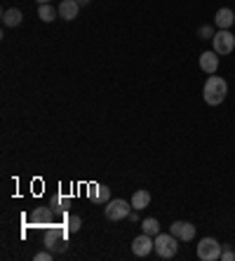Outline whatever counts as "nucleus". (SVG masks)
Returning <instances> with one entry per match:
<instances>
[{
    "mask_svg": "<svg viewBox=\"0 0 235 261\" xmlns=\"http://www.w3.org/2000/svg\"><path fill=\"white\" fill-rule=\"evenodd\" d=\"M212 45H214V52L219 57L230 55L235 49V36L228 29H219V33H214V38H212Z\"/></svg>",
    "mask_w": 235,
    "mask_h": 261,
    "instance_id": "5",
    "label": "nucleus"
},
{
    "mask_svg": "<svg viewBox=\"0 0 235 261\" xmlns=\"http://www.w3.org/2000/svg\"><path fill=\"white\" fill-rule=\"evenodd\" d=\"M66 233L68 228H59V226H52L47 233H45V247L49 252H66Z\"/></svg>",
    "mask_w": 235,
    "mask_h": 261,
    "instance_id": "4",
    "label": "nucleus"
},
{
    "mask_svg": "<svg viewBox=\"0 0 235 261\" xmlns=\"http://www.w3.org/2000/svg\"><path fill=\"white\" fill-rule=\"evenodd\" d=\"M31 221H33V226H55L52 224V221H55V214H52L49 207H38V210H33V214H31Z\"/></svg>",
    "mask_w": 235,
    "mask_h": 261,
    "instance_id": "11",
    "label": "nucleus"
},
{
    "mask_svg": "<svg viewBox=\"0 0 235 261\" xmlns=\"http://www.w3.org/2000/svg\"><path fill=\"white\" fill-rule=\"evenodd\" d=\"M52 256H55V252H49V249H47V252H38L33 259H36V261H49Z\"/></svg>",
    "mask_w": 235,
    "mask_h": 261,
    "instance_id": "21",
    "label": "nucleus"
},
{
    "mask_svg": "<svg viewBox=\"0 0 235 261\" xmlns=\"http://www.w3.org/2000/svg\"><path fill=\"white\" fill-rule=\"evenodd\" d=\"M179 252V238L172 233H158L155 236V254L160 259H172Z\"/></svg>",
    "mask_w": 235,
    "mask_h": 261,
    "instance_id": "2",
    "label": "nucleus"
},
{
    "mask_svg": "<svg viewBox=\"0 0 235 261\" xmlns=\"http://www.w3.org/2000/svg\"><path fill=\"white\" fill-rule=\"evenodd\" d=\"M148 202H151V193L146 189H141V191H134L129 205H132V210H144V207H148Z\"/></svg>",
    "mask_w": 235,
    "mask_h": 261,
    "instance_id": "14",
    "label": "nucleus"
},
{
    "mask_svg": "<svg viewBox=\"0 0 235 261\" xmlns=\"http://www.w3.org/2000/svg\"><path fill=\"white\" fill-rule=\"evenodd\" d=\"M92 202H99V205H106L111 202V189L109 186H101V184H92L90 191H87Z\"/></svg>",
    "mask_w": 235,
    "mask_h": 261,
    "instance_id": "9",
    "label": "nucleus"
},
{
    "mask_svg": "<svg viewBox=\"0 0 235 261\" xmlns=\"http://www.w3.org/2000/svg\"><path fill=\"white\" fill-rule=\"evenodd\" d=\"M21 19H24V17H21V10H17V7H12V10H5V12H3V24L10 26V29L21 24Z\"/></svg>",
    "mask_w": 235,
    "mask_h": 261,
    "instance_id": "15",
    "label": "nucleus"
},
{
    "mask_svg": "<svg viewBox=\"0 0 235 261\" xmlns=\"http://www.w3.org/2000/svg\"><path fill=\"white\" fill-rule=\"evenodd\" d=\"M68 205H71V200H68V198H64V195H59V198H55V200H52V207H55V210H59V212H64Z\"/></svg>",
    "mask_w": 235,
    "mask_h": 261,
    "instance_id": "19",
    "label": "nucleus"
},
{
    "mask_svg": "<svg viewBox=\"0 0 235 261\" xmlns=\"http://www.w3.org/2000/svg\"><path fill=\"white\" fill-rule=\"evenodd\" d=\"M223 252V245L214 238H202L198 243V256L202 261H219Z\"/></svg>",
    "mask_w": 235,
    "mask_h": 261,
    "instance_id": "3",
    "label": "nucleus"
},
{
    "mask_svg": "<svg viewBox=\"0 0 235 261\" xmlns=\"http://www.w3.org/2000/svg\"><path fill=\"white\" fill-rule=\"evenodd\" d=\"M38 3H40V5H45V3H49V0H38Z\"/></svg>",
    "mask_w": 235,
    "mask_h": 261,
    "instance_id": "24",
    "label": "nucleus"
},
{
    "mask_svg": "<svg viewBox=\"0 0 235 261\" xmlns=\"http://www.w3.org/2000/svg\"><path fill=\"white\" fill-rule=\"evenodd\" d=\"M169 233L176 236L179 240H184V243H188V240L195 238V226L191 221H174V224L169 226Z\"/></svg>",
    "mask_w": 235,
    "mask_h": 261,
    "instance_id": "8",
    "label": "nucleus"
},
{
    "mask_svg": "<svg viewBox=\"0 0 235 261\" xmlns=\"http://www.w3.org/2000/svg\"><path fill=\"white\" fill-rule=\"evenodd\" d=\"M57 10H59V17H61V19H66V21H73V19L78 17L80 5L75 3V0H61Z\"/></svg>",
    "mask_w": 235,
    "mask_h": 261,
    "instance_id": "12",
    "label": "nucleus"
},
{
    "mask_svg": "<svg viewBox=\"0 0 235 261\" xmlns=\"http://www.w3.org/2000/svg\"><path fill=\"white\" fill-rule=\"evenodd\" d=\"M75 3H78V5H87V3H90V0H75Z\"/></svg>",
    "mask_w": 235,
    "mask_h": 261,
    "instance_id": "23",
    "label": "nucleus"
},
{
    "mask_svg": "<svg viewBox=\"0 0 235 261\" xmlns=\"http://www.w3.org/2000/svg\"><path fill=\"white\" fill-rule=\"evenodd\" d=\"M129 207L125 200H120V198H115V200L106 202V210H103V214H106V219L109 221H120V219H127L129 217Z\"/></svg>",
    "mask_w": 235,
    "mask_h": 261,
    "instance_id": "6",
    "label": "nucleus"
},
{
    "mask_svg": "<svg viewBox=\"0 0 235 261\" xmlns=\"http://www.w3.org/2000/svg\"><path fill=\"white\" fill-rule=\"evenodd\" d=\"M198 36H200V40H212L214 38V29L212 26H200Z\"/></svg>",
    "mask_w": 235,
    "mask_h": 261,
    "instance_id": "20",
    "label": "nucleus"
},
{
    "mask_svg": "<svg viewBox=\"0 0 235 261\" xmlns=\"http://www.w3.org/2000/svg\"><path fill=\"white\" fill-rule=\"evenodd\" d=\"M214 24H217L219 29H230V26L235 24V12L230 7H221V10L214 14Z\"/></svg>",
    "mask_w": 235,
    "mask_h": 261,
    "instance_id": "13",
    "label": "nucleus"
},
{
    "mask_svg": "<svg viewBox=\"0 0 235 261\" xmlns=\"http://www.w3.org/2000/svg\"><path fill=\"white\" fill-rule=\"evenodd\" d=\"M59 14V10H55V7L49 5V3H45V5H40V10H38V17L45 21V24H49V21H55V17Z\"/></svg>",
    "mask_w": 235,
    "mask_h": 261,
    "instance_id": "16",
    "label": "nucleus"
},
{
    "mask_svg": "<svg viewBox=\"0 0 235 261\" xmlns=\"http://www.w3.org/2000/svg\"><path fill=\"white\" fill-rule=\"evenodd\" d=\"M153 249H155V240H153V236H148V233H141L139 238L132 240V252L137 256H148Z\"/></svg>",
    "mask_w": 235,
    "mask_h": 261,
    "instance_id": "7",
    "label": "nucleus"
},
{
    "mask_svg": "<svg viewBox=\"0 0 235 261\" xmlns=\"http://www.w3.org/2000/svg\"><path fill=\"white\" fill-rule=\"evenodd\" d=\"M202 97L210 106H219L223 99L228 97V83L221 78V75H210L205 83V90H202Z\"/></svg>",
    "mask_w": 235,
    "mask_h": 261,
    "instance_id": "1",
    "label": "nucleus"
},
{
    "mask_svg": "<svg viewBox=\"0 0 235 261\" xmlns=\"http://www.w3.org/2000/svg\"><path fill=\"white\" fill-rule=\"evenodd\" d=\"M200 68L207 73V75H214L217 73V68H219V55L212 49V52H202L200 55Z\"/></svg>",
    "mask_w": 235,
    "mask_h": 261,
    "instance_id": "10",
    "label": "nucleus"
},
{
    "mask_svg": "<svg viewBox=\"0 0 235 261\" xmlns=\"http://www.w3.org/2000/svg\"><path fill=\"white\" fill-rule=\"evenodd\" d=\"M221 261H235V252H230V249L223 247V252H221Z\"/></svg>",
    "mask_w": 235,
    "mask_h": 261,
    "instance_id": "22",
    "label": "nucleus"
},
{
    "mask_svg": "<svg viewBox=\"0 0 235 261\" xmlns=\"http://www.w3.org/2000/svg\"><path fill=\"white\" fill-rule=\"evenodd\" d=\"M80 226H83V219H80L78 214H71V217L66 219V228H68V233H78V231H80Z\"/></svg>",
    "mask_w": 235,
    "mask_h": 261,
    "instance_id": "18",
    "label": "nucleus"
},
{
    "mask_svg": "<svg viewBox=\"0 0 235 261\" xmlns=\"http://www.w3.org/2000/svg\"><path fill=\"white\" fill-rule=\"evenodd\" d=\"M141 228H144V233H148V236L155 238L158 233H160V221H158L155 217H148L141 221Z\"/></svg>",
    "mask_w": 235,
    "mask_h": 261,
    "instance_id": "17",
    "label": "nucleus"
}]
</instances>
